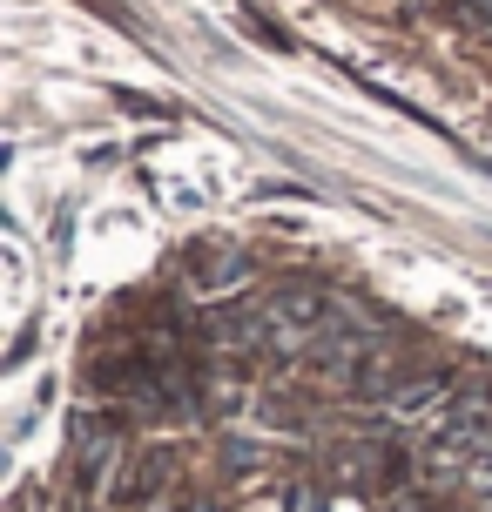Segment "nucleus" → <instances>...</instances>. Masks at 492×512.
<instances>
[{"instance_id":"nucleus-1","label":"nucleus","mask_w":492,"mask_h":512,"mask_svg":"<svg viewBox=\"0 0 492 512\" xmlns=\"http://www.w3.org/2000/svg\"><path fill=\"white\" fill-rule=\"evenodd\" d=\"M250 277H257V263L236 250V243H196V250H189V283L209 290V297H230V290H243Z\"/></svg>"},{"instance_id":"nucleus-2","label":"nucleus","mask_w":492,"mask_h":512,"mask_svg":"<svg viewBox=\"0 0 492 512\" xmlns=\"http://www.w3.org/2000/svg\"><path fill=\"white\" fill-rule=\"evenodd\" d=\"M122 459L115 452V425H102L95 411H75V472H81V492L102 486V472Z\"/></svg>"},{"instance_id":"nucleus-3","label":"nucleus","mask_w":492,"mask_h":512,"mask_svg":"<svg viewBox=\"0 0 492 512\" xmlns=\"http://www.w3.org/2000/svg\"><path fill=\"white\" fill-rule=\"evenodd\" d=\"M162 479H169V452H162V445H142V452L129 459V472L115 479V506H135V499H149Z\"/></svg>"},{"instance_id":"nucleus-4","label":"nucleus","mask_w":492,"mask_h":512,"mask_svg":"<svg viewBox=\"0 0 492 512\" xmlns=\"http://www.w3.org/2000/svg\"><path fill=\"white\" fill-rule=\"evenodd\" d=\"M385 405L398 411V418H425V411L445 405V371H432V378H398L385 391Z\"/></svg>"},{"instance_id":"nucleus-5","label":"nucleus","mask_w":492,"mask_h":512,"mask_svg":"<svg viewBox=\"0 0 492 512\" xmlns=\"http://www.w3.org/2000/svg\"><path fill=\"white\" fill-rule=\"evenodd\" d=\"M182 512H216V506H209V499H189V506H182Z\"/></svg>"}]
</instances>
